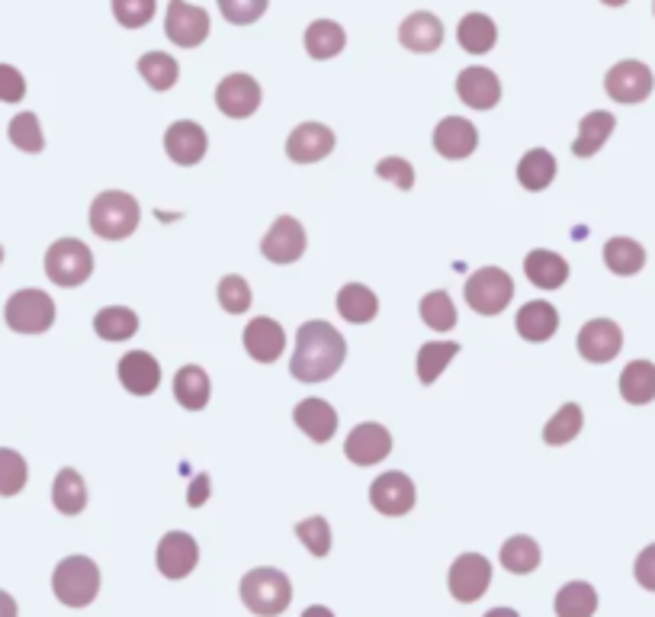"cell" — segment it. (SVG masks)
<instances>
[{"mask_svg":"<svg viewBox=\"0 0 655 617\" xmlns=\"http://www.w3.org/2000/svg\"><path fill=\"white\" fill-rule=\"evenodd\" d=\"M344 357H347L344 335L322 318H312V322L299 325L290 373L296 376L299 383H322V380H331L334 373L341 371Z\"/></svg>","mask_w":655,"mask_h":617,"instance_id":"obj_1","label":"cell"},{"mask_svg":"<svg viewBox=\"0 0 655 617\" xmlns=\"http://www.w3.org/2000/svg\"><path fill=\"white\" fill-rule=\"evenodd\" d=\"M241 601L251 615L280 617L293 605V583L273 566H258L241 576Z\"/></svg>","mask_w":655,"mask_h":617,"instance_id":"obj_2","label":"cell"},{"mask_svg":"<svg viewBox=\"0 0 655 617\" xmlns=\"http://www.w3.org/2000/svg\"><path fill=\"white\" fill-rule=\"evenodd\" d=\"M139 200L125 190H107L90 203V229L107 239V242H122L139 229Z\"/></svg>","mask_w":655,"mask_h":617,"instance_id":"obj_3","label":"cell"},{"mask_svg":"<svg viewBox=\"0 0 655 617\" xmlns=\"http://www.w3.org/2000/svg\"><path fill=\"white\" fill-rule=\"evenodd\" d=\"M52 591L68 608H88L100 591V566L90 556H64L52 573Z\"/></svg>","mask_w":655,"mask_h":617,"instance_id":"obj_4","label":"cell"},{"mask_svg":"<svg viewBox=\"0 0 655 617\" xmlns=\"http://www.w3.org/2000/svg\"><path fill=\"white\" fill-rule=\"evenodd\" d=\"M3 318L17 335H42L56 325V303L42 290H20L7 300Z\"/></svg>","mask_w":655,"mask_h":617,"instance_id":"obj_5","label":"cell"},{"mask_svg":"<svg viewBox=\"0 0 655 617\" xmlns=\"http://www.w3.org/2000/svg\"><path fill=\"white\" fill-rule=\"evenodd\" d=\"M93 274V251L81 239H59L46 251V277L59 286H81Z\"/></svg>","mask_w":655,"mask_h":617,"instance_id":"obj_6","label":"cell"},{"mask_svg":"<svg viewBox=\"0 0 655 617\" xmlns=\"http://www.w3.org/2000/svg\"><path fill=\"white\" fill-rule=\"evenodd\" d=\"M463 296L478 315H498L514 300V280L502 267H478L476 274L466 280Z\"/></svg>","mask_w":655,"mask_h":617,"instance_id":"obj_7","label":"cell"},{"mask_svg":"<svg viewBox=\"0 0 655 617\" xmlns=\"http://www.w3.org/2000/svg\"><path fill=\"white\" fill-rule=\"evenodd\" d=\"M604 91L611 100L617 103H643L649 100V93L655 91V74L653 68L646 62H636V59H626V62H617L607 74H604Z\"/></svg>","mask_w":655,"mask_h":617,"instance_id":"obj_8","label":"cell"},{"mask_svg":"<svg viewBox=\"0 0 655 617\" xmlns=\"http://www.w3.org/2000/svg\"><path fill=\"white\" fill-rule=\"evenodd\" d=\"M492 586V563L482 554H463L453 559L447 573L450 595L463 605L478 601Z\"/></svg>","mask_w":655,"mask_h":617,"instance_id":"obj_9","label":"cell"},{"mask_svg":"<svg viewBox=\"0 0 655 617\" xmlns=\"http://www.w3.org/2000/svg\"><path fill=\"white\" fill-rule=\"evenodd\" d=\"M415 483H412L405 473H399V469H389L380 479H373V486H370V505H373L380 515H386V518H402V515H409V512L415 508Z\"/></svg>","mask_w":655,"mask_h":617,"instance_id":"obj_10","label":"cell"},{"mask_svg":"<svg viewBox=\"0 0 655 617\" xmlns=\"http://www.w3.org/2000/svg\"><path fill=\"white\" fill-rule=\"evenodd\" d=\"M164 32L180 49H196L209 39V13L187 0H171L168 17H164Z\"/></svg>","mask_w":655,"mask_h":617,"instance_id":"obj_11","label":"cell"},{"mask_svg":"<svg viewBox=\"0 0 655 617\" xmlns=\"http://www.w3.org/2000/svg\"><path fill=\"white\" fill-rule=\"evenodd\" d=\"M261 84L251 78V74H229V78H222L219 81V88H215V107L229 117V120H248V117H254L258 113V107H261Z\"/></svg>","mask_w":655,"mask_h":617,"instance_id":"obj_12","label":"cell"},{"mask_svg":"<svg viewBox=\"0 0 655 617\" xmlns=\"http://www.w3.org/2000/svg\"><path fill=\"white\" fill-rule=\"evenodd\" d=\"M575 344L588 364H611L624 351V332L614 318H592L582 325Z\"/></svg>","mask_w":655,"mask_h":617,"instance_id":"obj_13","label":"cell"},{"mask_svg":"<svg viewBox=\"0 0 655 617\" xmlns=\"http://www.w3.org/2000/svg\"><path fill=\"white\" fill-rule=\"evenodd\" d=\"M154 563L161 569V576H168V579H187L196 569V563H200V544L187 530H171V534L161 537Z\"/></svg>","mask_w":655,"mask_h":617,"instance_id":"obj_14","label":"cell"},{"mask_svg":"<svg viewBox=\"0 0 655 617\" xmlns=\"http://www.w3.org/2000/svg\"><path fill=\"white\" fill-rule=\"evenodd\" d=\"M305 245H309V239H305L302 222L296 216H280L270 225L268 235H264L261 254L268 261H273V264H293V261H299L305 254Z\"/></svg>","mask_w":655,"mask_h":617,"instance_id":"obj_15","label":"cell"},{"mask_svg":"<svg viewBox=\"0 0 655 617\" xmlns=\"http://www.w3.org/2000/svg\"><path fill=\"white\" fill-rule=\"evenodd\" d=\"M209 149V135L206 129L193 120H178V123L168 125L164 132V152L168 158L180 164V168H193L206 158Z\"/></svg>","mask_w":655,"mask_h":617,"instance_id":"obj_16","label":"cell"},{"mask_svg":"<svg viewBox=\"0 0 655 617\" xmlns=\"http://www.w3.org/2000/svg\"><path fill=\"white\" fill-rule=\"evenodd\" d=\"M389 454H392V434L376 422H363L344 441V457L357 466H373V463L386 461Z\"/></svg>","mask_w":655,"mask_h":617,"instance_id":"obj_17","label":"cell"},{"mask_svg":"<svg viewBox=\"0 0 655 617\" xmlns=\"http://www.w3.org/2000/svg\"><path fill=\"white\" fill-rule=\"evenodd\" d=\"M244 351L258 364H273L286 351V332L270 315H258L244 325Z\"/></svg>","mask_w":655,"mask_h":617,"instance_id":"obj_18","label":"cell"},{"mask_svg":"<svg viewBox=\"0 0 655 617\" xmlns=\"http://www.w3.org/2000/svg\"><path fill=\"white\" fill-rule=\"evenodd\" d=\"M334 152V132L322 123H299L286 139V154L296 164H315Z\"/></svg>","mask_w":655,"mask_h":617,"instance_id":"obj_19","label":"cell"},{"mask_svg":"<svg viewBox=\"0 0 655 617\" xmlns=\"http://www.w3.org/2000/svg\"><path fill=\"white\" fill-rule=\"evenodd\" d=\"M456 93L470 110H492L502 100V81L488 68H463L456 78Z\"/></svg>","mask_w":655,"mask_h":617,"instance_id":"obj_20","label":"cell"},{"mask_svg":"<svg viewBox=\"0 0 655 617\" xmlns=\"http://www.w3.org/2000/svg\"><path fill=\"white\" fill-rule=\"evenodd\" d=\"M117 373H120L122 390L132 393V396H151L161 386V364L151 357L149 351H129V354H122Z\"/></svg>","mask_w":655,"mask_h":617,"instance_id":"obj_21","label":"cell"},{"mask_svg":"<svg viewBox=\"0 0 655 617\" xmlns=\"http://www.w3.org/2000/svg\"><path fill=\"white\" fill-rule=\"evenodd\" d=\"M478 145V132L476 125L463 117H447L441 120L437 129H434V149L437 154H444L447 161H463L470 154L476 152Z\"/></svg>","mask_w":655,"mask_h":617,"instance_id":"obj_22","label":"cell"},{"mask_svg":"<svg viewBox=\"0 0 655 617\" xmlns=\"http://www.w3.org/2000/svg\"><path fill=\"white\" fill-rule=\"evenodd\" d=\"M399 42H402L409 52H417V55L437 52L441 42H444V23H441L434 13H427V10H417V13L402 20V27H399Z\"/></svg>","mask_w":655,"mask_h":617,"instance_id":"obj_23","label":"cell"},{"mask_svg":"<svg viewBox=\"0 0 655 617\" xmlns=\"http://www.w3.org/2000/svg\"><path fill=\"white\" fill-rule=\"evenodd\" d=\"M293 422L315 444H328L334 437V432H337V412H334V405L325 399H315V396L299 402L296 408H293Z\"/></svg>","mask_w":655,"mask_h":617,"instance_id":"obj_24","label":"cell"},{"mask_svg":"<svg viewBox=\"0 0 655 617\" xmlns=\"http://www.w3.org/2000/svg\"><path fill=\"white\" fill-rule=\"evenodd\" d=\"M514 328H517V335L524 341L543 344V341H550L560 332V312H556V306L543 303V300H534V303H527L517 312Z\"/></svg>","mask_w":655,"mask_h":617,"instance_id":"obj_25","label":"cell"},{"mask_svg":"<svg viewBox=\"0 0 655 617\" xmlns=\"http://www.w3.org/2000/svg\"><path fill=\"white\" fill-rule=\"evenodd\" d=\"M524 274L527 280L540 286V290H560L568 280V261L556 251H546V247H534L527 257H524Z\"/></svg>","mask_w":655,"mask_h":617,"instance_id":"obj_26","label":"cell"},{"mask_svg":"<svg viewBox=\"0 0 655 617\" xmlns=\"http://www.w3.org/2000/svg\"><path fill=\"white\" fill-rule=\"evenodd\" d=\"M614 129H617V120H614V113H607V110H592L588 117H582V123H578V135H575V142H572V154H578V158H592L604 149V142L614 135Z\"/></svg>","mask_w":655,"mask_h":617,"instance_id":"obj_27","label":"cell"},{"mask_svg":"<svg viewBox=\"0 0 655 617\" xmlns=\"http://www.w3.org/2000/svg\"><path fill=\"white\" fill-rule=\"evenodd\" d=\"M337 312H341V318L351 322V325H366V322L376 318L380 300H376V293H373L370 286H363V283H344L341 293H337Z\"/></svg>","mask_w":655,"mask_h":617,"instance_id":"obj_28","label":"cell"},{"mask_svg":"<svg viewBox=\"0 0 655 617\" xmlns=\"http://www.w3.org/2000/svg\"><path fill=\"white\" fill-rule=\"evenodd\" d=\"M604 264L617 277H633V274H639L646 267V247L639 245L636 239H626V235L607 239V245H604Z\"/></svg>","mask_w":655,"mask_h":617,"instance_id":"obj_29","label":"cell"},{"mask_svg":"<svg viewBox=\"0 0 655 617\" xmlns=\"http://www.w3.org/2000/svg\"><path fill=\"white\" fill-rule=\"evenodd\" d=\"M212 386H209V373L196 364H187L174 373V399L187 408V412H200L206 408Z\"/></svg>","mask_w":655,"mask_h":617,"instance_id":"obj_30","label":"cell"},{"mask_svg":"<svg viewBox=\"0 0 655 617\" xmlns=\"http://www.w3.org/2000/svg\"><path fill=\"white\" fill-rule=\"evenodd\" d=\"M456 39H460L463 52H470V55H485V52H492L495 42H498V27H495L492 17H485V13H466V17L460 20V27H456Z\"/></svg>","mask_w":655,"mask_h":617,"instance_id":"obj_31","label":"cell"},{"mask_svg":"<svg viewBox=\"0 0 655 617\" xmlns=\"http://www.w3.org/2000/svg\"><path fill=\"white\" fill-rule=\"evenodd\" d=\"M52 505L61 515H81L88 508V483L78 469L64 466L52 483Z\"/></svg>","mask_w":655,"mask_h":617,"instance_id":"obj_32","label":"cell"},{"mask_svg":"<svg viewBox=\"0 0 655 617\" xmlns=\"http://www.w3.org/2000/svg\"><path fill=\"white\" fill-rule=\"evenodd\" d=\"M621 396L629 405L655 402V364L653 361H629L621 373Z\"/></svg>","mask_w":655,"mask_h":617,"instance_id":"obj_33","label":"cell"},{"mask_svg":"<svg viewBox=\"0 0 655 617\" xmlns=\"http://www.w3.org/2000/svg\"><path fill=\"white\" fill-rule=\"evenodd\" d=\"M347 45V32L341 30L334 20H315L309 30H305V52L315 59V62H328L334 55H341Z\"/></svg>","mask_w":655,"mask_h":617,"instance_id":"obj_34","label":"cell"},{"mask_svg":"<svg viewBox=\"0 0 655 617\" xmlns=\"http://www.w3.org/2000/svg\"><path fill=\"white\" fill-rule=\"evenodd\" d=\"M517 181L524 190H546V186L556 181V158L546 152V149H531L517 161Z\"/></svg>","mask_w":655,"mask_h":617,"instance_id":"obj_35","label":"cell"},{"mask_svg":"<svg viewBox=\"0 0 655 617\" xmlns=\"http://www.w3.org/2000/svg\"><path fill=\"white\" fill-rule=\"evenodd\" d=\"M553 611H556V617H595L597 611L595 586H588V583H582V579L566 583V586L556 591Z\"/></svg>","mask_w":655,"mask_h":617,"instance_id":"obj_36","label":"cell"},{"mask_svg":"<svg viewBox=\"0 0 655 617\" xmlns=\"http://www.w3.org/2000/svg\"><path fill=\"white\" fill-rule=\"evenodd\" d=\"M456 354H460L456 341H427V344H421V351H417V380L424 386L437 383V376L447 371L450 361Z\"/></svg>","mask_w":655,"mask_h":617,"instance_id":"obj_37","label":"cell"},{"mask_svg":"<svg viewBox=\"0 0 655 617\" xmlns=\"http://www.w3.org/2000/svg\"><path fill=\"white\" fill-rule=\"evenodd\" d=\"M93 332L103 341H129L139 332V315L129 306H107L93 315Z\"/></svg>","mask_w":655,"mask_h":617,"instance_id":"obj_38","label":"cell"},{"mask_svg":"<svg viewBox=\"0 0 655 617\" xmlns=\"http://www.w3.org/2000/svg\"><path fill=\"white\" fill-rule=\"evenodd\" d=\"M139 74H142V81L149 84L151 91L164 93L178 84L180 64L174 62V55H168V52H145V55L139 59Z\"/></svg>","mask_w":655,"mask_h":617,"instance_id":"obj_39","label":"cell"},{"mask_svg":"<svg viewBox=\"0 0 655 617\" xmlns=\"http://www.w3.org/2000/svg\"><path fill=\"white\" fill-rule=\"evenodd\" d=\"M585 428V415H582V408L575 405V402H566V405H560V412L546 422V428H543V441L550 444V447H563L568 441H575L578 434Z\"/></svg>","mask_w":655,"mask_h":617,"instance_id":"obj_40","label":"cell"},{"mask_svg":"<svg viewBox=\"0 0 655 617\" xmlns=\"http://www.w3.org/2000/svg\"><path fill=\"white\" fill-rule=\"evenodd\" d=\"M540 556L543 554H540V544L534 537L517 534V537L505 540V547H502V566L507 573H514V576H527V573H534L540 566Z\"/></svg>","mask_w":655,"mask_h":617,"instance_id":"obj_41","label":"cell"},{"mask_svg":"<svg viewBox=\"0 0 655 617\" xmlns=\"http://www.w3.org/2000/svg\"><path fill=\"white\" fill-rule=\"evenodd\" d=\"M421 322L431 332H453L456 328V306L447 290H434L421 300Z\"/></svg>","mask_w":655,"mask_h":617,"instance_id":"obj_42","label":"cell"},{"mask_svg":"<svg viewBox=\"0 0 655 617\" xmlns=\"http://www.w3.org/2000/svg\"><path fill=\"white\" fill-rule=\"evenodd\" d=\"M10 142L27 154H39L46 149V135H42V125H39V117L36 113H20L10 120V129H7Z\"/></svg>","mask_w":655,"mask_h":617,"instance_id":"obj_43","label":"cell"},{"mask_svg":"<svg viewBox=\"0 0 655 617\" xmlns=\"http://www.w3.org/2000/svg\"><path fill=\"white\" fill-rule=\"evenodd\" d=\"M27 479H30V466H27V461H23L17 451L0 447V495L10 498V495L23 493Z\"/></svg>","mask_w":655,"mask_h":617,"instance_id":"obj_44","label":"cell"},{"mask_svg":"<svg viewBox=\"0 0 655 617\" xmlns=\"http://www.w3.org/2000/svg\"><path fill=\"white\" fill-rule=\"evenodd\" d=\"M251 286H248V280L239 277V274H225V277L219 280V306L225 308V312H232V315H241V312H248L251 308Z\"/></svg>","mask_w":655,"mask_h":617,"instance_id":"obj_45","label":"cell"},{"mask_svg":"<svg viewBox=\"0 0 655 617\" xmlns=\"http://www.w3.org/2000/svg\"><path fill=\"white\" fill-rule=\"evenodd\" d=\"M296 537L312 556H328L331 550V527L322 515H312L296 525Z\"/></svg>","mask_w":655,"mask_h":617,"instance_id":"obj_46","label":"cell"},{"mask_svg":"<svg viewBox=\"0 0 655 617\" xmlns=\"http://www.w3.org/2000/svg\"><path fill=\"white\" fill-rule=\"evenodd\" d=\"M154 10H158V0H113V17L125 30H139L151 23Z\"/></svg>","mask_w":655,"mask_h":617,"instance_id":"obj_47","label":"cell"},{"mask_svg":"<svg viewBox=\"0 0 655 617\" xmlns=\"http://www.w3.org/2000/svg\"><path fill=\"white\" fill-rule=\"evenodd\" d=\"M215 3L232 27H251L268 13L270 0H215Z\"/></svg>","mask_w":655,"mask_h":617,"instance_id":"obj_48","label":"cell"},{"mask_svg":"<svg viewBox=\"0 0 655 617\" xmlns=\"http://www.w3.org/2000/svg\"><path fill=\"white\" fill-rule=\"evenodd\" d=\"M376 178H383L389 184H395L399 190H412L415 186V168L405 161V158H383L380 164H376Z\"/></svg>","mask_w":655,"mask_h":617,"instance_id":"obj_49","label":"cell"},{"mask_svg":"<svg viewBox=\"0 0 655 617\" xmlns=\"http://www.w3.org/2000/svg\"><path fill=\"white\" fill-rule=\"evenodd\" d=\"M27 97V78L13 64H0V103H20Z\"/></svg>","mask_w":655,"mask_h":617,"instance_id":"obj_50","label":"cell"},{"mask_svg":"<svg viewBox=\"0 0 655 617\" xmlns=\"http://www.w3.org/2000/svg\"><path fill=\"white\" fill-rule=\"evenodd\" d=\"M633 576H636V583L646 588V591H655V544H649L643 554L636 556Z\"/></svg>","mask_w":655,"mask_h":617,"instance_id":"obj_51","label":"cell"},{"mask_svg":"<svg viewBox=\"0 0 655 617\" xmlns=\"http://www.w3.org/2000/svg\"><path fill=\"white\" fill-rule=\"evenodd\" d=\"M206 498H209V476L206 473H200V476L193 479L190 493H187V505H190V508H200Z\"/></svg>","mask_w":655,"mask_h":617,"instance_id":"obj_52","label":"cell"},{"mask_svg":"<svg viewBox=\"0 0 655 617\" xmlns=\"http://www.w3.org/2000/svg\"><path fill=\"white\" fill-rule=\"evenodd\" d=\"M0 617H17V601L0 588Z\"/></svg>","mask_w":655,"mask_h":617,"instance_id":"obj_53","label":"cell"},{"mask_svg":"<svg viewBox=\"0 0 655 617\" xmlns=\"http://www.w3.org/2000/svg\"><path fill=\"white\" fill-rule=\"evenodd\" d=\"M302 617H334V611L325 608V605H312V608H305V611H302Z\"/></svg>","mask_w":655,"mask_h":617,"instance_id":"obj_54","label":"cell"},{"mask_svg":"<svg viewBox=\"0 0 655 617\" xmlns=\"http://www.w3.org/2000/svg\"><path fill=\"white\" fill-rule=\"evenodd\" d=\"M485 617H521L514 608H492Z\"/></svg>","mask_w":655,"mask_h":617,"instance_id":"obj_55","label":"cell"},{"mask_svg":"<svg viewBox=\"0 0 655 617\" xmlns=\"http://www.w3.org/2000/svg\"><path fill=\"white\" fill-rule=\"evenodd\" d=\"M601 3H607V7H624L626 0H601Z\"/></svg>","mask_w":655,"mask_h":617,"instance_id":"obj_56","label":"cell"},{"mask_svg":"<svg viewBox=\"0 0 655 617\" xmlns=\"http://www.w3.org/2000/svg\"><path fill=\"white\" fill-rule=\"evenodd\" d=\"M0 261H3V247H0Z\"/></svg>","mask_w":655,"mask_h":617,"instance_id":"obj_57","label":"cell"},{"mask_svg":"<svg viewBox=\"0 0 655 617\" xmlns=\"http://www.w3.org/2000/svg\"><path fill=\"white\" fill-rule=\"evenodd\" d=\"M653 13H655V3H653Z\"/></svg>","mask_w":655,"mask_h":617,"instance_id":"obj_58","label":"cell"}]
</instances>
